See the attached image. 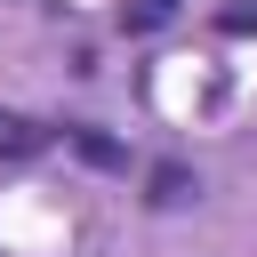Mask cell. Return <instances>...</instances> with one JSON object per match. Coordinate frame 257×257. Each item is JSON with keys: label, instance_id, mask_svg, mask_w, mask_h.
Returning a JSON list of instances; mask_svg holds the SVG:
<instances>
[{"label": "cell", "instance_id": "6da1fadb", "mask_svg": "<svg viewBox=\"0 0 257 257\" xmlns=\"http://www.w3.org/2000/svg\"><path fill=\"white\" fill-rule=\"evenodd\" d=\"M185 193H193V169H185V161H161V169H153V193H145V201H153V209H177Z\"/></svg>", "mask_w": 257, "mask_h": 257}, {"label": "cell", "instance_id": "7a4b0ae2", "mask_svg": "<svg viewBox=\"0 0 257 257\" xmlns=\"http://www.w3.org/2000/svg\"><path fill=\"white\" fill-rule=\"evenodd\" d=\"M40 145H48V128H40V120H0V153H8V161H32Z\"/></svg>", "mask_w": 257, "mask_h": 257}, {"label": "cell", "instance_id": "3957f363", "mask_svg": "<svg viewBox=\"0 0 257 257\" xmlns=\"http://www.w3.org/2000/svg\"><path fill=\"white\" fill-rule=\"evenodd\" d=\"M177 16V0H120V24L128 32H153V24H169Z\"/></svg>", "mask_w": 257, "mask_h": 257}, {"label": "cell", "instance_id": "277c9868", "mask_svg": "<svg viewBox=\"0 0 257 257\" xmlns=\"http://www.w3.org/2000/svg\"><path fill=\"white\" fill-rule=\"evenodd\" d=\"M72 145H80V161H96V169H120V145H112L104 128H72Z\"/></svg>", "mask_w": 257, "mask_h": 257}, {"label": "cell", "instance_id": "5b68a950", "mask_svg": "<svg viewBox=\"0 0 257 257\" xmlns=\"http://www.w3.org/2000/svg\"><path fill=\"white\" fill-rule=\"evenodd\" d=\"M217 24H225V32H257V0H225Z\"/></svg>", "mask_w": 257, "mask_h": 257}]
</instances>
